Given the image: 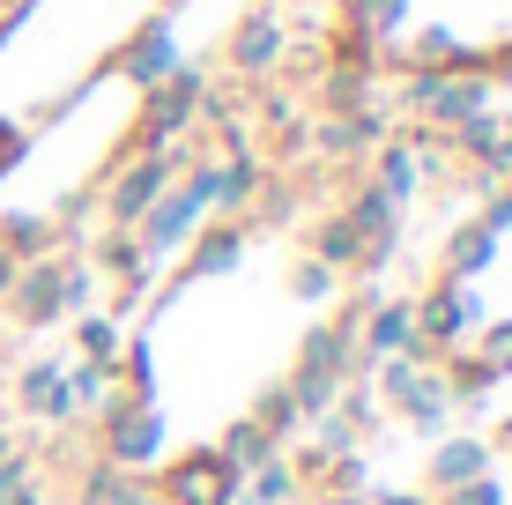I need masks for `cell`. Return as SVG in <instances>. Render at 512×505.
<instances>
[{"mask_svg":"<svg viewBox=\"0 0 512 505\" xmlns=\"http://www.w3.org/2000/svg\"><path fill=\"white\" fill-rule=\"evenodd\" d=\"M171 15L179 0H15L0 15V142H30L127 75Z\"/></svg>","mask_w":512,"mask_h":505,"instance_id":"cell-1","label":"cell"},{"mask_svg":"<svg viewBox=\"0 0 512 505\" xmlns=\"http://www.w3.org/2000/svg\"><path fill=\"white\" fill-rule=\"evenodd\" d=\"M372 52L423 75L512 67V0H379Z\"/></svg>","mask_w":512,"mask_h":505,"instance_id":"cell-2","label":"cell"}]
</instances>
